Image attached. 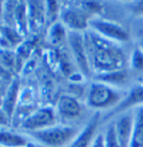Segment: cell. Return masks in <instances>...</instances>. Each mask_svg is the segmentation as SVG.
Masks as SVG:
<instances>
[{"label":"cell","instance_id":"1","mask_svg":"<svg viewBox=\"0 0 143 147\" xmlns=\"http://www.w3.org/2000/svg\"><path fill=\"white\" fill-rule=\"evenodd\" d=\"M88 59L95 74L122 70L126 66V56L116 42L103 38L92 29L84 32Z\"/></svg>","mask_w":143,"mask_h":147},{"label":"cell","instance_id":"2","mask_svg":"<svg viewBox=\"0 0 143 147\" xmlns=\"http://www.w3.org/2000/svg\"><path fill=\"white\" fill-rule=\"evenodd\" d=\"M79 131L68 125H57L27 134V136L44 147H66Z\"/></svg>","mask_w":143,"mask_h":147},{"label":"cell","instance_id":"3","mask_svg":"<svg viewBox=\"0 0 143 147\" xmlns=\"http://www.w3.org/2000/svg\"><path fill=\"white\" fill-rule=\"evenodd\" d=\"M126 94L115 87L95 81L90 85L87 94V103L94 109L115 108L124 99Z\"/></svg>","mask_w":143,"mask_h":147},{"label":"cell","instance_id":"4","mask_svg":"<svg viewBox=\"0 0 143 147\" xmlns=\"http://www.w3.org/2000/svg\"><path fill=\"white\" fill-rule=\"evenodd\" d=\"M61 22L69 31L85 32L92 17L82 3H67L61 9Z\"/></svg>","mask_w":143,"mask_h":147},{"label":"cell","instance_id":"5","mask_svg":"<svg viewBox=\"0 0 143 147\" xmlns=\"http://www.w3.org/2000/svg\"><path fill=\"white\" fill-rule=\"evenodd\" d=\"M57 124L56 109L51 106L40 107L29 113L21 123V129L26 134L42 131Z\"/></svg>","mask_w":143,"mask_h":147},{"label":"cell","instance_id":"6","mask_svg":"<svg viewBox=\"0 0 143 147\" xmlns=\"http://www.w3.org/2000/svg\"><path fill=\"white\" fill-rule=\"evenodd\" d=\"M89 27L103 38L116 43L127 42L130 39L129 33L124 27L108 20L92 17L90 21Z\"/></svg>","mask_w":143,"mask_h":147},{"label":"cell","instance_id":"7","mask_svg":"<svg viewBox=\"0 0 143 147\" xmlns=\"http://www.w3.org/2000/svg\"><path fill=\"white\" fill-rule=\"evenodd\" d=\"M67 42H68L72 58L76 65L78 66L80 72L83 75L89 76L92 72V69L90 66L89 59H88L84 32L68 31Z\"/></svg>","mask_w":143,"mask_h":147},{"label":"cell","instance_id":"8","mask_svg":"<svg viewBox=\"0 0 143 147\" xmlns=\"http://www.w3.org/2000/svg\"><path fill=\"white\" fill-rule=\"evenodd\" d=\"M134 125V114L125 112L114 122L115 131L121 147H130Z\"/></svg>","mask_w":143,"mask_h":147},{"label":"cell","instance_id":"9","mask_svg":"<svg viewBox=\"0 0 143 147\" xmlns=\"http://www.w3.org/2000/svg\"><path fill=\"white\" fill-rule=\"evenodd\" d=\"M98 124L99 113L96 112L66 147H91L92 140L97 134L96 129Z\"/></svg>","mask_w":143,"mask_h":147},{"label":"cell","instance_id":"10","mask_svg":"<svg viewBox=\"0 0 143 147\" xmlns=\"http://www.w3.org/2000/svg\"><path fill=\"white\" fill-rule=\"evenodd\" d=\"M56 112L57 117H61L63 120H74L81 115L82 106L76 98L63 94L57 100Z\"/></svg>","mask_w":143,"mask_h":147},{"label":"cell","instance_id":"11","mask_svg":"<svg viewBox=\"0 0 143 147\" xmlns=\"http://www.w3.org/2000/svg\"><path fill=\"white\" fill-rule=\"evenodd\" d=\"M28 31L38 32L46 22V8L45 2L31 1L26 3Z\"/></svg>","mask_w":143,"mask_h":147},{"label":"cell","instance_id":"12","mask_svg":"<svg viewBox=\"0 0 143 147\" xmlns=\"http://www.w3.org/2000/svg\"><path fill=\"white\" fill-rule=\"evenodd\" d=\"M136 106H143V85H137L130 90L121 102L106 116V119L118 114H123L127 109Z\"/></svg>","mask_w":143,"mask_h":147},{"label":"cell","instance_id":"13","mask_svg":"<svg viewBox=\"0 0 143 147\" xmlns=\"http://www.w3.org/2000/svg\"><path fill=\"white\" fill-rule=\"evenodd\" d=\"M31 139L18 131L5 127H0V146L2 147H27L30 146Z\"/></svg>","mask_w":143,"mask_h":147},{"label":"cell","instance_id":"14","mask_svg":"<svg viewBox=\"0 0 143 147\" xmlns=\"http://www.w3.org/2000/svg\"><path fill=\"white\" fill-rule=\"evenodd\" d=\"M68 32L66 27L61 22H57L50 26L47 33V40L52 46L59 47L61 46L65 41H67Z\"/></svg>","mask_w":143,"mask_h":147},{"label":"cell","instance_id":"15","mask_svg":"<svg viewBox=\"0 0 143 147\" xmlns=\"http://www.w3.org/2000/svg\"><path fill=\"white\" fill-rule=\"evenodd\" d=\"M130 147H143V106L134 114V125Z\"/></svg>","mask_w":143,"mask_h":147},{"label":"cell","instance_id":"16","mask_svg":"<svg viewBox=\"0 0 143 147\" xmlns=\"http://www.w3.org/2000/svg\"><path fill=\"white\" fill-rule=\"evenodd\" d=\"M95 77L97 78L98 82H101V83L114 87L116 85H121L124 82H126V80L127 79V73L124 69H122V70L95 74Z\"/></svg>","mask_w":143,"mask_h":147},{"label":"cell","instance_id":"17","mask_svg":"<svg viewBox=\"0 0 143 147\" xmlns=\"http://www.w3.org/2000/svg\"><path fill=\"white\" fill-rule=\"evenodd\" d=\"M45 8H46V22H50V26L57 22V17L61 15V9L57 2L49 1L45 2Z\"/></svg>","mask_w":143,"mask_h":147},{"label":"cell","instance_id":"18","mask_svg":"<svg viewBox=\"0 0 143 147\" xmlns=\"http://www.w3.org/2000/svg\"><path fill=\"white\" fill-rule=\"evenodd\" d=\"M17 93H18V85L13 84V86H12L11 89L9 90L8 94L6 96V99H5V103H4V108H3V110L6 112L7 115L9 117H11L12 114H13L15 101H16V99H17Z\"/></svg>","mask_w":143,"mask_h":147},{"label":"cell","instance_id":"19","mask_svg":"<svg viewBox=\"0 0 143 147\" xmlns=\"http://www.w3.org/2000/svg\"><path fill=\"white\" fill-rule=\"evenodd\" d=\"M104 141L105 147H121L116 136L114 123L109 124L108 127L106 128V131H105L104 134Z\"/></svg>","mask_w":143,"mask_h":147},{"label":"cell","instance_id":"20","mask_svg":"<svg viewBox=\"0 0 143 147\" xmlns=\"http://www.w3.org/2000/svg\"><path fill=\"white\" fill-rule=\"evenodd\" d=\"M130 66L132 68L138 71H143V51L140 48H136L130 55Z\"/></svg>","mask_w":143,"mask_h":147},{"label":"cell","instance_id":"21","mask_svg":"<svg viewBox=\"0 0 143 147\" xmlns=\"http://www.w3.org/2000/svg\"><path fill=\"white\" fill-rule=\"evenodd\" d=\"M91 147H105V141H104V134H97L95 138L92 140V143Z\"/></svg>","mask_w":143,"mask_h":147},{"label":"cell","instance_id":"22","mask_svg":"<svg viewBox=\"0 0 143 147\" xmlns=\"http://www.w3.org/2000/svg\"><path fill=\"white\" fill-rule=\"evenodd\" d=\"M132 8L134 14L143 16V1H137L132 4Z\"/></svg>","mask_w":143,"mask_h":147},{"label":"cell","instance_id":"23","mask_svg":"<svg viewBox=\"0 0 143 147\" xmlns=\"http://www.w3.org/2000/svg\"><path fill=\"white\" fill-rule=\"evenodd\" d=\"M10 117L3 109H0V127H5L8 124V120Z\"/></svg>","mask_w":143,"mask_h":147},{"label":"cell","instance_id":"24","mask_svg":"<svg viewBox=\"0 0 143 147\" xmlns=\"http://www.w3.org/2000/svg\"><path fill=\"white\" fill-rule=\"evenodd\" d=\"M140 45H141V50L143 51V38L141 39V41H140Z\"/></svg>","mask_w":143,"mask_h":147},{"label":"cell","instance_id":"25","mask_svg":"<svg viewBox=\"0 0 143 147\" xmlns=\"http://www.w3.org/2000/svg\"><path fill=\"white\" fill-rule=\"evenodd\" d=\"M27 147H31V146H27Z\"/></svg>","mask_w":143,"mask_h":147},{"label":"cell","instance_id":"26","mask_svg":"<svg viewBox=\"0 0 143 147\" xmlns=\"http://www.w3.org/2000/svg\"><path fill=\"white\" fill-rule=\"evenodd\" d=\"M0 147H2V146H0Z\"/></svg>","mask_w":143,"mask_h":147}]
</instances>
